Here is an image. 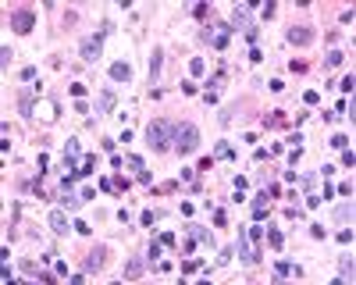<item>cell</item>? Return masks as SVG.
Masks as SVG:
<instances>
[{"instance_id":"6da1fadb","label":"cell","mask_w":356,"mask_h":285,"mask_svg":"<svg viewBox=\"0 0 356 285\" xmlns=\"http://www.w3.org/2000/svg\"><path fill=\"white\" fill-rule=\"evenodd\" d=\"M171 128H175V121H153L150 128H146V143H150L157 153H164L167 143H171Z\"/></svg>"},{"instance_id":"7a4b0ae2","label":"cell","mask_w":356,"mask_h":285,"mask_svg":"<svg viewBox=\"0 0 356 285\" xmlns=\"http://www.w3.org/2000/svg\"><path fill=\"white\" fill-rule=\"evenodd\" d=\"M171 143L178 146V150H196V143H200V128L196 125H189V121H182V125H175L171 128Z\"/></svg>"},{"instance_id":"3957f363","label":"cell","mask_w":356,"mask_h":285,"mask_svg":"<svg viewBox=\"0 0 356 285\" xmlns=\"http://www.w3.org/2000/svg\"><path fill=\"white\" fill-rule=\"evenodd\" d=\"M235 250H239V257L246 260V264H257V260H260L257 243H253V235H249V228H235Z\"/></svg>"},{"instance_id":"277c9868","label":"cell","mask_w":356,"mask_h":285,"mask_svg":"<svg viewBox=\"0 0 356 285\" xmlns=\"http://www.w3.org/2000/svg\"><path fill=\"white\" fill-rule=\"evenodd\" d=\"M107 32H111V25H103V29H100L96 36H89V39H82V47H78V50H82V61H89V64L100 61V54H103V36H107Z\"/></svg>"},{"instance_id":"5b68a950","label":"cell","mask_w":356,"mask_h":285,"mask_svg":"<svg viewBox=\"0 0 356 285\" xmlns=\"http://www.w3.org/2000/svg\"><path fill=\"white\" fill-rule=\"evenodd\" d=\"M232 32H235L232 25H211V29L200 32V39L207 43V47H214V50H224V47H228V36H232Z\"/></svg>"},{"instance_id":"8992f818","label":"cell","mask_w":356,"mask_h":285,"mask_svg":"<svg viewBox=\"0 0 356 285\" xmlns=\"http://www.w3.org/2000/svg\"><path fill=\"white\" fill-rule=\"evenodd\" d=\"M11 29H14V32H32V29H36V11H32V7H18V11L11 14Z\"/></svg>"},{"instance_id":"52a82bcc","label":"cell","mask_w":356,"mask_h":285,"mask_svg":"<svg viewBox=\"0 0 356 285\" xmlns=\"http://www.w3.org/2000/svg\"><path fill=\"white\" fill-rule=\"evenodd\" d=\"M288 43H292V47H310V43H313V29L310 25H292L288 29Z\"/></svg>"},{"instance_id":"ba28073f","label":"cell","mask_w":356,"mask_h":285,"mask_svg":"<svg viewBox=\"0 0 356 285\" xmlns=\"http://www.w3.org/2000/svg\"><path fill=\"white\" fill-rule=\"evenodd\" d=\"M111 107H114V90H103V93L96 96L93 114H96V118H100V114H111Z\"/></svg>"},{"instance_id":"9c48e42d","label":"cell","mask_w":356,"mask_h":285,"mask_svg":"<svg viewBox=\"0 0 356 285\" xmlns=\"http://www.w3.org/2000/svg\"><path fill=\"white\" fill-rule=\"evenodd\" d=\"M103 257H107V250H103V246H93V250L86 253V271H100V268H103Z\"/></svg>"},{"instance_id":"30bf717a","label":"cell","mask_w":356,"mask_h":285,"mask_svg":"<svg viewBox=\"0 0 356 285\" xmlns=\"http://www.w3.org/2000/svg\"><path fill=\"white\" fill-rule=\"evenodd\" d=\"M50 228H54L57 235H65V232H71L75 225H68V217L61 214V210H54V214H50Z\"/></svg>"},{"instance_id":"8fae6325","label":"cell","mask_w":356,"mask_h":285,"mask_svg":"<svg viewBox=\"0 0 356 285\" xmlns=\"http://www.w3.org/2000/svg\"><path fill=\"white\" fill-rule=\"evenodd\" d=\"M232 25H239V29H249V25H253L249 7H235V11H232Z\"/></svg>"},{"instance_id":"7c38bea8","label":"cell","mask_w":356,"mask_h":285,"mask_svg":"<svg viewBox=\"0 0 356 285\" xmlns=\"http://www.w3.org/2000/svg\"><path fill=\"white\" fill-rule=\"evenodd\" d=\"M111 79H118V82H129L132 79V68L125 61H118V64H111Z\"/></svg>"},{"instance_id":"4fadbf2b","label":"cell","mask_w":356,"mask_h":285,"mask_svg":"<svg viewBox=\"0 0 356 285\" xmlns=\"http://www.w3.org/2000/svg\"><path fill=\"white\" fill-rule=\"evenodd\" d=\"M189 235L196 239V243H207V246H214V235H211V232H207L203 225H189Z\"/></svg>"},{"instance_id":"5bb4252c","label":"cell","mask_w":356,"mask_h":285,"mask_svg":"<svg viewBox=\"0 0 356 285\" xmlns=\"http://www.w3.org/2000/svg\"><path fill=\"white\" fill-rule=\"evenodd\" d=\"M275 275H278V278H299V268H296V264H285V260H278V264H275Z\"/></svg>"},{"instance_id":"9a60e30c","label":"cell","mask_w":356,"mask_h":285,"mask_svg":"<svg viewBox=\"0 0 356 285\" xmlns=\"http://www.w3.org/2000/svg\"><path fill=\"white\" fill-rule=\"evenodd\" d=\"M339 282H353V257L339 260Z\"/></svg>"},{"instance_id":"2e32d148","label":"cell","mask_w":356,"mask_h":285,"mask_svg":"<svg viewBox=\"0 0 356 285\" xmlns=\"http://www.w3.org/2000/svg\"><path fill=\"white\" fill-rule=\"evenodd\" d=\"M160 57H164V50L157 47V50H153V57H150V86H157V72H160Z\"/></svg>"},{"instance_id":"e0dca14e","label":"cell","mask_w":356,"mask_h":285,"mask_svg":"<svg viewBox=\"0 0 356 285\" xmlns=\"http://www.w3.org/2000/svg\"><path fill=\"white\" fill-rule=\"evenodd\" d=\"M264 217H267V200H264V192H260L257 200H253V221H264Z\"/></svg>"},{"instance_id":"ac0fdd59","label":"cell","mask_w":356,"mask_h":285,"mask_svg":"<svg viewBox=\"0 0 356 285\" xmlns=\"http://www.w3.org/2000/svg\"><path fill=\"white\" fill-rule=\"evenodd\" d=\"M267 243L275 246V250H282V246H285V235H282L278 228H267Z\"/></svg>"},{"instance_id":"d6986e66","label":"cell","mask_w":356,"mask_h":285,"mask_svg":"<svg viewBox=\"0 0 356 285\" xmlns=\"http://www.w3.org/2000/svg\"><path fill=\"white\" fill-rule=\"evenodd\" d=\"M335 221H353V203H342V207H335Z\"/></svg>"},{"instance_id":"ffe728a7","label":"cell","mask_w":356,"mask_h":285,"mask_svg":"<svg viewBox=\"0 0 356 285\" xmlns=\"http://www.w3.org/2000/svg\"><path fill=\"white\" fill-rule=\"evenodd\" d=\"M342 57H346L342 50H331V54L324 57V64H328V68H339V64H342Z\"/></svg>"},{"instance_id":"44dd1931","label":"cell","mask_w":356,"mask_h":285,"mask_svg":"<svg viewBox=\"0 0 356 285\" xmlns=\"http://www.w3.org/2000/svg\"><path fill=\"white\" fill-rule=\"evenodd\" d=\"M142 275V260H132L129 268H125V278H139Z\"/></svg>"},{"instance_id":"7402d4cb","label":"cell","mask_w":356,"mask_h":285,"mask_svg":"<svg viewBox=\"0 0 356 285\" xmlns=\"http://www.w3.org/2000/svg\"><path fill=\"white\" fill-rule=\"evenodd\" d=\"M65 157H71V161L78 157V139H68L65 143Z\"/></svg>"},{"instance_id":"603a6c76","label":"cell","mask_w":356,"mask_h":285,"mask_svg":"<svg viewBox=\"0 0 356 285\" xmlns=\"http://www.w3.org/2000/svg\"><path fill=\"white\" fill-rule=\"evenodd\" d=\"M257 39H260V29L249 25V29H246V43H249V47H257Z\"/></svg>"},{"instance_id":"cb8c5ba5","label":"cell","mask_w":356,"mask_h":285,"mask_svg":"<svg viewBox=\"0 0 356 285\" xmlns=\"http://www.w3.org/2000/svg\"><path fill=\"white\" fill-rule=\"evenodd\" d=\"M189 72H193V75H203V72H207V64H203L200 57H193V61H189Z\"/></svg>"},{"instance_id":"d4e9b609","label":"cell","mask_w":356,"mask_h":285,"mask_svg":"<svg viewBox=\"0 0 356 285\" xmlns=\"http://www.w3.org/2000/svg\"><path fill=\"white\" fill-rule=\"evenodd\" d=\"M11 57H14V50L7 47V43H4V50H0V64H4V68H7V64H11Z\"/></svg>"},{"instance_id":"484cf974","label":"cell","mask_w":356,"mask_h":285,"mask_svg":"<svg viewBox=\"0 0 356 285\" xmlns=\"http://www.w3.org/2000/svg\"><path fill=\"white\" fill-rule=\"evenodd\" d=\"M160 257V243H150V250H146V264H150V260H157Z\"/></svg>"},{"instance_id":"4316f807","label":"cell","mask_w":356,"mask_h":285,"mask_svg":"<svg viewBox=\"0 0 356 285\" xmlns=\"http://www.w3.org/2000/svg\"><path fill=\"white\" fill-rule=\"evenodd\" d=\"M125 164H129V168H132V171H146V164H142V161H139V157H125Z\"/></svg>"},{"instance_id":"83f0119b","label":"cell","mask_w":356,"mask_h":285,"mask_svg":"<svg viewBox=\"0 0 356 285\" xmlns=\"http://www.w3.org/2000/svg\"><path fill=\"white\" fill-rule=\"evenodd\" d=\"M339 90H342V93H349V96H353V75H346V79H342V82H339Z\"/></svg>"},{"instance_id":"f1b7e54d","label":"cell","mask_w":356,"mask_h":285,"mask_svg":"<svg viewBox=\"0 0 356 285\" xmlns=\"http://www.w3.org/2000/svg\"><path fill=\"white\" fill-rule=\"evenodd\" d=\"M331 146H335V150H349V139H346V136H335Z\"/></svg>"},{"instance_id":"f546056e","label":"cell","mask_w":356,"mask_h":285,"mask_svg":"<svg viewBox=\"0 0 356 285\" xmlns=\"http://www.w3.org/2000/svg\"><path fill=\"white\" fill-rule=\"evenodd\" d=\"M267 125H285V111H275V114L267 118Z\"/></svg>"},{"instance_id":"4dcf8cb0","label":"cell","mask_w":356,"mask_h":285,"mask_svg":"<svg viewBox=\"0 0 356 285\" xmlns=\"http://www.w3.org/2000/svg\"><path fill=\"white\" fill-rule=\"evenodd\" d=\"M71 96L82 100V96H86V86H82V82H71Z\"/></svg>"},{"instance_id":"1f68e13d","label":"cell","mask_w":356,"mask_h":285,"mask_svg":"<svg viewBox=\"0 0 356 285\" xmlns=\"http://www.w3.org/2000/svg\"><path fill=\"white\" fill-rule=\"evenodd\" d=\"M303 100H306V103L313 107V103H317V100H321V93H317V90H306V96H303Z\"/></svg>"},{"instance_id":"d6a6232c","label":"cell","mask_w":356,"mask_h":285,"mask_svg":"<svg viewBox=\"0 0 356 285\" xmlns=\"http://www.w3.org/2000/svg\"><path fill=\"white\" fill-rule=\"evenodd\" d=\"M217 157H232V146H228V143H217Z\"/></svg>"},{"instance_id":"836d02e7","label":"cell","mask_w":356,"mask_h":285,"mask_svg":"<svg viewBox=\"0 0 356 285\" xmlns=\"http://www.w3.org/2000/svg\"><path fill=\"white\" fill-rule=\"evenodd\" d=\"M353 161H356V157H353V150H342V164H346V168H353Z\"/></svg>"}]
</instances>
